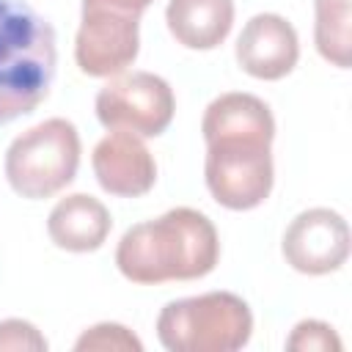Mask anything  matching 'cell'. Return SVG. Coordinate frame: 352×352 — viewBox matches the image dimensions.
Masks as SVG:
<instances>
[{
  "label": "cell",
  "mask_w": 352,
  "mask_h": 352,
  "mask_svg": "<svg viewBox=\"0 0 352 352\" xmlns=\"http://www.w3.org/2000/svg\"><path fill=\"white\" fill-rule=\"evenodd\" d=\"M283 258L302 275H327L349 258V226L324 206L300 212L283 234Z\"/></svg>",
  "instance_id": "ba28073f"
},
{
  "label": "cell",
  "mask_w": 352,
  "mask_h": 352,
  "mask_svg": "<svg viewBox=\"0 0 352 352\" xmlns=\"http://www.w3.org/2000/svg\"><path fill=\"white\" fill-rule=\"evenodd\" d=\"M270 146L258 138H217L206 143L204 179L220 206L248 212L270 198L275 182Z\"/></svg>",
  "instance_id": "5b68a950"
},
{
  "label": "cell",
  "mask_w": 352,
  "mask_h": 352,
  "mask_svg": "<svg viewBox=\"0 0 352 352\" xmlns=\"http://www.w3.org/2000/svg\"><path fill=\"white\" fill-rule=\"evenodd\" d=\"M286 349L292 352H341V338L327 322L302 319L294 324L292 336L286 338Z\"/></svg>",
  "instance_id": "2e32d148"
},
{
  "label": "cell",
  "mask_w": 352,
  "mask_h": 352,
  "mask_svg": "<svg viewBox=\"0 0 352 352\" xmlns=\"http://www.w3.org/2000/svg\"><path fill=\"white\" fill-rule=\"evenodd\" d=\"M0 349L41 352V349H47V338L36 330V324H30L25 319H3L0 322Z\"/></svg>",
  "instance_id": "e0dca14e"
},
{
  "label": "cell",
  "mask_w": 352,
  "mask_h": 352,
  "mask_svg": "<svg viewBox=\"0 0 352 352\" xmlns=\"http://www.w3.org/2000/svg\"><path fill=\"white\" fill-rule=\"evenodd\" d=\"M170 36L187 50L220 47L234 25V0H170L165 8Z\"/></svg>",
  "instance_id": "7c38bea8"
},
{
  "label": "cell",
  "mask_w": 352,
  "mask_h": 352,
  "mask_svg": "<svg viewBox=\"0 0 352 352\" xmlns=\"http://www.w3.org/2000/svg\"><path fill=\"white\" fill-rule=\"evenodd\" d=\"M300 58V41L292 22L280 14H256L236 38V60L256 80L286 77Z\"/></svg>",
  "instance_id": "30bf717a"
},
{
  "label": "cell",
  "mask_w": 352,
  "mask_h": 352,
  "mask_svg": "<svg viewBox=\"0 0 352 352\" xmlns=\"http://www.w3.org/2000/svg\"><path fill=\"white\" fill-rule=\"evenodd\" d=\"M113 228L107 206L85 192H72L60 198L50 217H47V234L50 239L69 253H91L99 250Z\"/></svg>",
  "instance_id": "8fae6325"
},
{
  "label": "cell",
  "mask_w": 352,
  "mask_h": 352,
  "mask_svg": "<svg viewBox=\"0 0 352 352\" xmlns=\"http://www.w3.org/2000/svg\"><path fill=\"white\" fill-rule=\"evenodd\" d=\"M140 16L82 3V19L74 38V60L88 77H116L140 50Z\"/></svg>",
  "instance_id": "52a82bcc"
},
{
  "label": "cell",
  "mask_w": 352,
  "mask_h": 352,
  "mask_svg": "<svg viewBox=\"0 0 352 352\" xmlns=\"http://www.w3.org/2000/svg\"><path fill=\"white\" fill-rule=\"evenodd\" d=\"M91 165L99 187L118 198H140L157 182V162L132 132L104 135L94 148Z\"/></svg>",
  "instance_id": "9c48e42d"
},
{
  "label": "cell",
  "mask_w": 352,
  "mask_h": 352,
  "mask_svg": "<svg viewBox=\"0 0 352 352\" xmlns=\"http://www.w3.org/2000/svg\"><path fill=\"white\" fill-rule=\"evenodd\" d=\"M173 113V88L151 72H121L96 94V118L110 132L157 138L170 126Z\"/></svg>",
  "instance_id": "8992f818"
},
{
  "label": "cell",
  "mask_w": 352,
  "mask_h": 352,
  "mask_svg": "<svg viewBox=\"0 0 352 352\" xmlns=\"http://www.w3.org/2000/svg\"><path fill=\"white\" fill-rule=\"evenodd\" d=\"M253 314L231 292H206L168 302L157 316V338L170 352H234L250 341Z\"/></svg>",
  "instance_id": "3957f363"
},
{
  "label": "cell",
  "mask_w": 352,
  "mask_h": 352,
  "mask_svg": "<svg viewBox=\"0 0 352 352\" xmlns=\"http://www.w3.org/2000/svg\"><path fill=\"white\" fill-rule=\"evenodd\" d=\"M88 6H99V8H110V11H118V14H132V16H140L154 0H82Z\"/></svg>",
  "instance_id": "ac0fdd59"
},
{
  "label": "cell",
  "mask_w": 352,
  "mask_h": 352,
  "mask_svg": "<svg viewBox=\"0 0 352 352\" xmlns=\"http://www.w3.org/2000/svg\"><path fill=\"white\" fill-rule=\"evenodd\" d=\"M80 165V135L66 118H47L16 135L6 151V179L22 198L41 201L72 184Z\"/></svg>",
  "instance_id": "277c9868"
},
{
  "label": "cell",
  "mask_w": 352,
  "mask_h": 352,
  "mask_svg": "<svg viewBox=\"0 0 352 352\" xmlns=\"http://www.w3.org/2000/svg\"><path fill=\"white\" fill-rule=\"evenodd\" d=\"M217 258L220 239L212 220L190 206H176L157 220L126 228L116 248L118 272L140 286L204 278Z\"/></svg>",
  "instance_id": "6da1fadb"
},
{
  "label": "cell",
  "mask_w": 352,
  "mask_h": 352,
  "mask_svg": "<svg viewBox=\"0 0 352 352\" xmlns=\"http://www.w3.org/2000/svg\"><path fill=\"white\" fill-rule=\"evenodd\" d=\"M352 0H314L316 22H314V41L319 55L338 66L346 69L352 63V14H349Z\"/></svg>",
  "instance_id": "5bb4252c"
},
{
  "label": "cell",
  "mask_w": 352,
  "mask_h": 352,
  "mask_svg": "<svg viewBox=\"0 0 352 352\" xmlns=\"http://www.w3.org/2000/svg\"><path fill=\"white\" fill-rule=\"evenodd\" d=\"M204 140H217V138H258L272 143L275 138V118L267 107L253 94H220L217 99L209 102L204 121H201Z\"/></svg>",
  "instance_id": "4fadbf2b"
},
{
  "label": "cell",
  "mask_w": 352,
  "mask_h": 352,
  "mask_svg": "<svg viewBox=\"0 0 352 352\" xmlns=\"http://www.w3.org/2000/svg\"><path fill=\"white\" fill-rule=\"evenodd\" d=\"M55 66L52 25L25 0H0V126L47 99Z\"/></svg>",
  "instance_id": "7a4b0ae2"
},
{
  "label": "cell",
  "mask_w": 352,
  "mask_h": 352,
  "mask_svg": "<svg viewBox=\"0 0 352 352\" xmlns=\"http://www.w3.org/2000/svg\"><path fill=\"white\" fill-rule=\"evenodd\" d=\"M74 349L77 352H85V349H113V352H140L143 344L140 338L126 330L124 324H116V322H102V324H94L88 327L77 341H74Z\"/></svg>",
  "instance_id": "9a60e30c"
}]
</instances>
